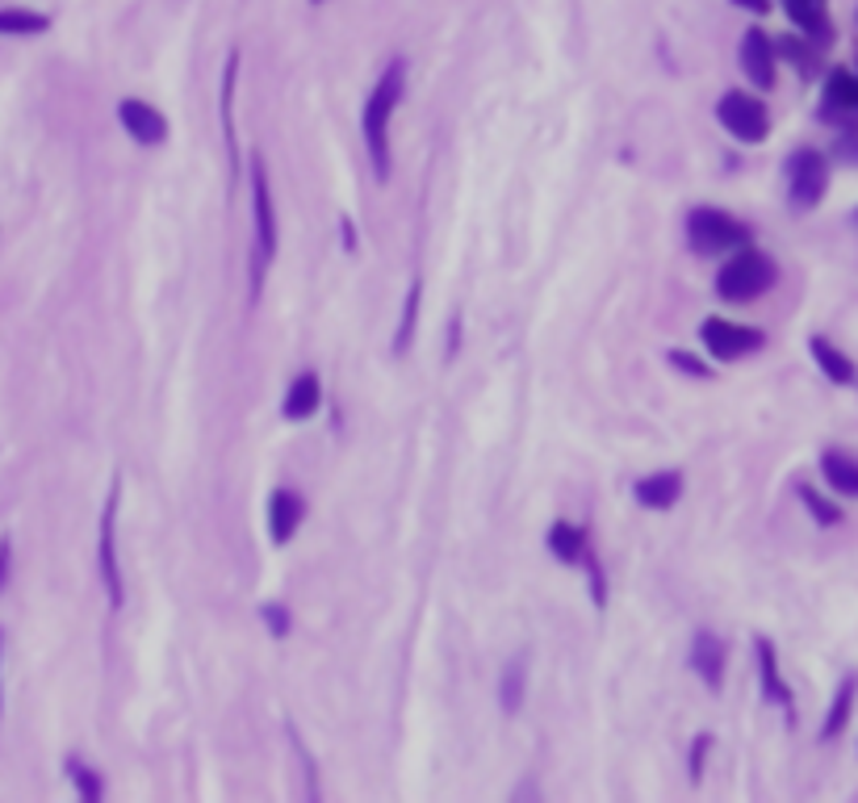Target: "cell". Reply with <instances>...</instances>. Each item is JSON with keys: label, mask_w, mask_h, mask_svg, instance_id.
Masks as SVG:
<instances>
[{"label": "cell", "mask_w": 858, "mask_h": 803, "mask_svg": "<svg viewBox=\"0 0 858 803\" xmlns=\"http://www.w3.org/2000/svg\"><path fill=\"white\" fill-rule=\"evenodd\" d=\"M264 619H268V628H273V637H286L289 619H286V612H281L277 603H268V607H264Z\"/></svg>", "instance_id": "f1b7e54d"}, {"label": "cell", "mask_w": 858, "mask_h": 803, "mask_svg": "<svg viewBox=\"0 0 858 803\" xmlns=\"http://www.w3.org/2000/svg\"><path fill=\"white\" fill-rule=\"evenodd\" d=\"M758 678H763V695L775 703V708L791 711V686L784 683V674H779V657H775V644L770 640L758 637Z\"/></svg>", "instance_id": "2e32d148"}, {"label": "cell", "mask_w": 858, "mask_h": 803, "mask_svg": "<svg viewBox=\"0 0 858 803\" xmlns=\"http://www.w3.org/2000/svg\"><path fill=\"white\" fill-rule=\"evenodd\" d=\"M741 71L758 89L775 84V43L766 38L763 30H745V38H741Z\"/></svg>", "instance_id": "30bf717a"}, {"label": "cell", "mask_w": 858, "mask_h": 803, "mask_svg": "<svg viewBox=\"0 0 858 803\" xmlns=\"http://www.w3.org/2000/svg\"><path fill=\"white\" fill-rule=\"evenodd\" d=\"M800 498H804V507H809V515L821 527H834V523H842V507H834L830 498H821L812 486H800Z\"/></svg>", "instance_id": "d4e9b609"}, {"label": "cell", "mask_w": 858, "mask_h": 803, "mask_svg": "<svg viewBox=\"0 0 858 803\" xmlns=\"http://www.w3.org/2000/svg\"><path fill=\"white\" fill-rule=\"evenodd\" d=\"M716 118L738 142H763L770 135V114L758 96L750 93H724L716 101Z\"/></svg>", "instance_id": "8992f818"}, {"label": "cell", "mask_w": 858, "mask_h": 803, "mask_svg": "<svg viewBox=\"0 0 858 803\" xmlns=\"http://www.w3.org/2000/svg\"><path fill=\"white\" fill-rule=\"evenodd\" d=\"M633 494H637V502L649 507V511H670V507L679 502V494H683V473H674V469L649 473V477H641V481L633 486Z\"/></svg>", "instance_id": "4fadbf2b"}, {"label": "cell", "mask_w": 858, "mask_h": 803, "mask_svg": "<svg viewBox=\"0 0 858 803\" xmlns=\"http://www.w3.org/2000/svg\"><path fill=\"white\" fill-rule=\"evenodd\" d=\"M302 523V498L293 490H277L273 502H268V532H273V544H289V536L298 532Z\"/></svg>", "instance_id": "e0dca14e"}, {"label": "cell", "mask_w": 858, "mask_h": 803, "mask_svg": "<svg viewBox=\"0 0 858 803\" xmlns=\"http://www.w3.org/2000/svg\"><path fill=\"white\" fill-rule=\"evenodd\" d=\"M548 548H553V557H561V561H582L587 557V532L582 527H573V523H553L548 527Z\"/></svg>", "instance_id": "44dd1931"}, {"label": "cell", "mask_w": 858, "mask_h": 803, "mask_svg": "<svg viewBox=\"0 0 858 803\" xmlns=\"http://www.w3.org/2000/svg\"><path fill=\"white\" fill-rule=\"evenodd\" d=\"M708 745H712V736H699V749H692V779L695 782L704 775V754H708Z\"/></svg>", "instance_id": "4dcf8cb0"}, {"label": "cell", "mask_w": 858, "mask_h": 803, "mask_svg": "<svg viewBox=\"0 0 858 803\" xmlns=\"http://www.w3.org/2000/svg\"><path fill=\"white\" fill-rule=\"evenodd\" d=\"M68 775H72L76 791H80V800L84 803H96L101 800V782H96V775L80 761V757H68Z\"/></svg>", "instance_id": "484cf974"}, {"label": "cell", "mask_w": 858, "mask_h": 803, "mask_svg": "<svg viewBox=\"0 0 858 803\" xmlns=\"http://www.w3.org/2000/svg\"><path fill=\"white\" fill-rule=\"evenodd\" d=\"M314 4H323V0H314Z\"/></svg>", "instance_id": "e575fe53"}, {"label": "cell", "mask_w": 858, "mask_h": 803, "mask_svg": "<svg viewBox=\"0 0 858 803\" xmlns=\"http://www.w3.org/2000/svg\"><path fill=\"white\" fill-rule=\"evenodd\" d=\"M809 352H812V360H816V369H821L825 377L834 381V385H855V381H858L855 360L842 352V348H834V344H830L825 335H812V339H809Z\"/></svg>", "instance_id": "9a60e30c"}, {"label": "cell", "mask_w": 858, "mask_h": 803, "mask_svg": "<svg viewBox=\"0 0 858 803\" xmlns=\"http://www.w3.org/2000/svg\"><path fill=\"white\" fill-rule=\"evenodd\" d=\"M403 84H406V63H390L382 71V80L373 84L369 101H364V114H360V135H364V147H369V160H373L378 181L390 176V118H394V105L403 96Z\"/></svg>", "instance_id": "6da1fadb"}, {"label": "cell", "mask_w": 858, "mask_h": 803, "mask_svg": "<svg viewBox=\"0 0 858 803\" xmlns=\"http://www.w3.org/2000/svg\"><path fill=\"white\" fill-rule=\"evenodd\" d=\"M252 222H256V247H252V298H260L264 268L277 256V210H273V189H268V167L256 155L252 160Z\"/></svg>", "instance_id": "7a4b0ae2"}, {"label": "cell", "mask_w": 858, "mask_h": 803, "mask_svg": "<svg viewBox=\"0 0 858 803\" xmlns=\"http://www.w3.org/2000/svg\"><path fill=\"white\" fill-rule=\"evenodd\" d=\"M9 566H13V540L0 536V594H4V582H9Z\"/></svg>", "instance_id": "f546056e"}, {"label": "cell", "mask_w": 858, "mask_h": 803, "mask_svg": "<svg viewBox=\"0 0 858 803\" xmlns=\"http://www.w3.org/2000/svg\"><path fill=\"white\" fill-rule=\"evenodd\" d=\"M524 662H511L507 665V674H502V686H499V699H502V711H520L524 703Z\"/></svg>", "instance_id": "cb8c5ba5"}, {"label": "cell", "mask_w": 858, "mask_h": 803, "mask_svg": "<svg viewBox=\"0 0 858 803\" xmlns=\"http://www.w3.org/2000/svg\"><path fill=\"white\" fill-rule=\"evenodd\" d=\"M318 401H323V385H318V377L314 373H302V377L289 385L286 394V419H311L314 410H318Z\"/></svg>", "instance_id": "d6986e66"}, {"label": "cell", "mask_w": 858, "mask_h": 803, "mask_svg": "<svg viewBox=\"0 0 858 803\" xmlns=\"http://www.w3.org/2000/svg\"><path fill=\"white\" fill-rule=\"evenodd\" d=\"M821 473L842 498H858V456L842 449H830L821 456Z\"/></svg>", "instance_id": "ac0fdd59"}, {"label": "cell", "mask_w": 858, "mask_h": 803, "mask_svg": "<svg viewBox=\"0 0 858 803\" xmlns=\"http://www.w3.org/2000/svg\"><path fill=\"white\" fill-rule=\"evenodd\" d=\"M419 298H424V281L415 277V281H410V289H406V306H403V323H398V339H394V352H406V348H410V339H415Z\"/></svg>", "instance_id": "603a6c76"}, {"label": "cell", "mask_w": 858, "mask_h": 803, "mask_svg": "<svg viewBox=\"0 0 858 803\" xmlns=\"http://www.w3.org/2000/svg\"><path fill=\"white\" fill-rule=\"evenodd\" d=\"M830 189V160L816 147H800L787 160V201L791 210H816Z\"/></svg>", "instance_id": "277c9868"}, {"label": "cell", "mask_w": 858, "mask_h": 803, "mask_svg": "<svg viewBox=\"0 0 858 803\" xmlns=\"http://www.w3.org/2000/svg\"><path fill=\"white\" fill-rule=\"evenodd\" d=\"M825 118L850 121L858 118V75L846 68H834L825 80Z\"/></svg>", "instance_id": "5bb4252c"}, {"label": "cell", "mask_w": 858, "mask_h": 803, "mask_svg": "<svg viewBox=\"0 0 858 803\" xmlns=\"http://www.w3.org/2000/svg\"><path fill=\"white\" fill-rule=\"evenodd\" d=\"M47 25H50L47 13H34V9H0V34L25 38V34H43Z\"/></svg>", "instance_id": "7402d4cb"}, {"label": "cell", "mask_w": 858, "mask_h": 803, "mask_svg": "<svg viewBox=\"0 0 858 803\" xmlns=\"http://www.w3.org/2000/svg\"><path fill=\"white\" fill-rule=\"evenodd\" d=\"M692 665L708 690H720L724 686V640L716 637V632H695Z\"/></svg>", "instance_id": "7c38bea8"}, {"label": "cell", "mask_w": 858, "mask_h": 803, "mask_svg": "<svg viewBox=\"0 0 858 803\" xmlns=\"http://www.w3.org/2000/svg\"><path fill=\"white\" fill-rule=\"evenodd\" d=\"M775 277H779V268L770 256L754 252V247H741L738 256H729V264L716 272V293L724 302H754L775 284Z\"/></svg>", "instance_id": "3957f363"}, {"label": "cell", "mask_w": 858, "mask_h": 803, "mask_svg": "<svg viewBox=\"0 0 858 803\" xmlns=\"http://www.w3.org/2000/svg\"><path fill=\"white\" fill-rule=\"evenodd\" d=\"M687 238H692V247L699 256H720L729 247H745L750 231L741 226L733 213L704 206V210H692V218H687Z\"/></svg>", "instance_id": "5b68a950"}, {"label": "cell", "mask_w": 858, "mask_h": 803, "mask_svg": "<svg viewBox=\"0 0 858 803\" xmlns=\"http://www.w3.org/2000/svg\"><path fill=\"white\" fill-rule=\"evenodd\" d=\"M699 335H704V348L716 360H724V364L763 348V331L758 327H741V323H729V318H704Z\"/></svg>", "instance_id": "ba28073f"}, {"label": "cell", "mask_w": 858, "mask_h": 803, "mask_svg": "<svg viewBox=\"0 0 858 803\" xmlns=\"http://www.w3.org/2000/svg\"><path fill=\"white\" fill-rule=\"evenodd\" d=\"M733 4L750 9V13H766V9H770V0H733Z\"/></svg>", "instance_id": "1f68e13d"}, {"label": "cell", "mask_w": 858, "mask_h": 803, "mask_svg": "<svg viewBox=\"0 0 858 803\" xmlns=\"http://www.w3.org/2000/svg\"><path fill=\"white\" fill-rule=\"evenodd\" d=\"M0 653H4V632H0ZM0 699H4V695H0Z\"/></svg>", "instance_id": "d6a6232c"}, {"label": "cell", "mask_w": 858, "mask_h": 803, "mask_svg": "<svg viewBox=\"0 0 858 803\" xmlns=\"http://www.w3.org/2000/svg\"><path fill=\"white\" fill-rule=\"evenodd\" d=\"M670 360H674L683 373H692V377H712V369H708L704 360H695L692 352H670Z\"/></svg>", "instance_id": "83f0119b"}, {"label": "cell", "mask_w": 858, "mask_h": 803, "mask_svg": "<svg viewBox=\"0 0 858 803\" xmlns=\"http://www.w3.org/2000/svg\"><path fill=\"white\" fill-rule=\"evenodd\" d=\"M96 566H101V582L109 594V607L118 612L126 591H121V569H118V481L109 486L105 511H101V548H96Z\"/></svg>", "instance_id": "52a82bcc"}, {"label": "cell", "mask_w": 858, "mask_h": 803, "mask_svg": "<svg viewBox=\"0 0 858 803\" xmlns=\"http://www.w3.org/2000/svg\"><path fill=\"white\" fill-rule=\"evenodd\" d=\"M118 118L126 126V135L135 142H143V147H155V142L167 139V121L160 109H151L147 101H135V96H126L118 105Z\"/></svg>", "instance_id": "9c48e42d"}, {"label": "cell", "mask_w": 858, "mask_h": 803, "mask_svg": "<svg viewBox=\"0 0 858 803\" xmlns=\"http://www.w3.org/2000/svg\"><path fill=\"white\" fill-rule=\"evenodd\" d=\"M787 18L804 30V38L825 47L834 43V25H830V0H784Z\"/></svg>", "instance_id": "8fae6325"}, {"label": "cell", "mask_w": 858, "mask_h": 803, "mask_svg": "<svg viewBox=\"0 0 858 803\" xmlns=\"http://www.w3.org/2000/svg\"><path fill=\"white\" fill-rule=\"evenodd\" d=\"M837 160H846V164H858V130H842L834 142Z\"/></svg>", "instance_id": "4316f807"}, {"label": "cell", "mask_w": 858, "mask_h": 803, "mask_svg": "<svg viewBox=\"0 0 858 803\" xmlns=\"http://www.w3.org/2000/svg\"><path fill=\"white\" fill-rule=\"evenodd\" d=\"M855 75H858V71H855Z\"/></svg>", "instance_id": "d590c367"}, {"label": "cell", "mask_w": 858, "mask_h": 803, "mask_svg": "<svg viewBox=\"0 0 858 803\" xmlns=\"http://www.w3.org/2000/svg\"><path fill=\"white\" fill-rule=\"evenodd\" d=\"M850 222H855V226H858V210H855V218H850Z\"/></svg>", "instance_id": "836d02e7"}, {"label": "cell", "mask_w": 858, "mask_h": 803, "mask_svg": "<svg viewBox=\"0 0 858 803\" xmlns=\"http://www.w3.org/2000/svg\"><path fill=\"white\" fill-rule=\"evenodd\" d=\"M855 695H858V678L850 674L846 683L837 686L834 703H830V715H825V724H821V741H834V736H842L846 720H850V711H855Z\"/></svg>", "instance_id": "ffe728a7"}]
</instances>
